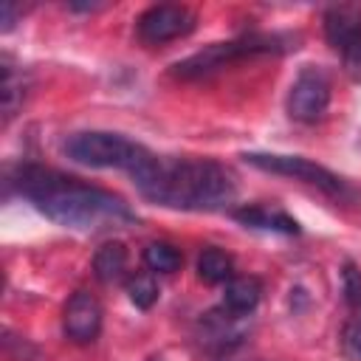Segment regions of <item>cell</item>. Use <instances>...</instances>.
Segmentation results:
<instances>
[{"mask_svg": "<svg viewBox=\"0 0 361 361\" xmlns=\"http://www.w3.org/2000/svg\"><path fill=\"white\" fill-rule=\"evenodd\" d=\"M197 276L209 285H220V282H228L234 276V259L220 251V248H203L200 257H197Z\"/></svg>", "mask_w": 361, "mask_h": 361, "instance_id": "cell-13", "label": "cell"}, {"mask_svg": "<svg viewBox=\"0 0 361 361\" xmlns=\"http://www.w3.org/2000/svg\"><path fill=\"white\" fill-rule=\"evenodd\" d=\"M344 71L353 82H361V39L344 51Z\"/></svg>", "mask_w": 361, "mask_h": 361, "instance_id": "cell-19", "label": "cell"}, {"mask_svg": "<svg viewBox=\"0 0 361 361\" xmlns=\"http://www.w3.org/2000/svg\"><path fill=\"white\" fill-rule=\"evenodd\" d=\"M262 299V282L257 276H231L223 290V307L234 316H248Z\"/></svg>", "mask_w": 361, "mask_h": 361, "instance_id": "cell-11", "label": "cell"}, {"mask_svg": "<svg viewBox=\"0 0 361 361\" xmlns=\"http://www.w3.org/2000/svg\"><path fill=\"white\" fill-rule=\"evenodd\" d=\"M330 76L322 68H302L288 93V116L302 124L319 121L330 107Z\"/></svg>", "mask_w": 361, "mask_h": 361, "instance_id": "cell-6", "label": "cell"}, {"mask_svg": "<svg viewBox=\"0 0 361 361\" xmlns=\"http://www.w3.org/2000/svg\"><path fill=\"white\" fill-rule=\"evenodd\" d=\"M220 361H243V358H237V355H231V353H226Z\"/></svg>", "mask_w": 361, "mask_h": 361, "instance_id": "cell-21", "label": "cell"}, {"mask_svg": "<svg viewBox=\"0 0 361 361\" xmlns=\"http://www.w3.org/2000/svg\"><path fill=\"white\" fill-rule=\"evenodd\" d=\"M93 274L104 285H116L127 276V248L124 243H104L93 254Z\"/></svg>", "mask_w": 361, "mask_h": 361, "instance_id": "cell-12", "label": "cell"}, {"mask_svg": "<svg viewBox=\"0 0 361 361\" xmlns=\"http://www.w3.org/2000/svg\"><path fill=\"white\" fill-rule=\"evenodd\" d=\"M102 319H104V310H102V302L90 293V290H76L68 305H65V313H62V330L71 341L76 344H90L99 330H102Z\"/></svg>", "mask_w": 361, "mask_h": 361, "instance_id": "cell-8", "label": "cell"}, {"mask_svg": "<svg viewBox=\"0 0 361 361\" xmlns=\"http://www.w3.org/2000/svg\"><path fill=\"white\" fill-rule=\"evenodd\" d=\"M25 99V85H23V73H17L8 62L3 68V116L11 118L17 113V107Z\"/></svg>", "mask_w": 361, "mask_h": 361, "instance_id": "cell-16", "label": "cell"}, {"mask_svg": "<svg viewBox=\"0 0 361 361\" xmlns=\"http://www.w3.org/2000/svg\"><path fill=\"white\" fill-rule=\"evenodd\" d=\"M341 353L350 361H361V316L350 319L341 330Z\"/></svg>", "mask_w": 361, "mask_h": 361, "instance_id": "cell-17", "label": "cell"}, {"mask_svg": "<svg viewBox=\"0 0 361 361\" xmlns=\"http://www.w3.org/2000/svg\"><path fill=\"white\" fill-rule=\"evenodd\" d=\"M127 293H130V302L135 307L147 310V307H152L158 302L161 288H158V282H155L152 274H135V276L127 279Z\"/></svg>", "mask_w": 361, "mask_h": 361, "instance_id": "cell-15", "label": "cell"}, {"mask_svg": "<svg viewBox=\"0 0 361 361\" xmlns=\"http://www.w3.org/2000/svg\"><path fill=\"white\" fill-rule=\"evenodd\" d=\"M296 42V37L290 34H262V31H251V34H243L237 39H228V42H212L206 45L203 51L180 59L172 73L178 79H200V76H209L237 59H245V56H257V54H279V51H288L290 45ZM296 48V45H293Z\"/></svg>", "mask_w": 361, "mask_h": 361, "instance_id": "cell-3", "label": "cell"}, {"mask_svg": "<svg viewBox=\"0 0 361 361\" xmlns=\"http://www.w3.org/2000/svg\"><path fill=\"white\" fill-rule=\"evenodd\" d=\"M14 20H17V6L14 3H3V17H0V28L3 31H11V25H14Z\"/></svg>", "mask_w": 361, "mask_h": 361, "instance_id": "cell-20", "label": "cell"}, {"mask_svg": "<svg viewBox=\"0 0 361 361\" xmlns=\"http://www.w3.org/2000/svg\"><path fill=\"white\" fill-rule=\"evenodd\" d=\"M243 158H245V164H251V166H257L262 172H274V175H288V178L305 180V183L316 186L319 192H324V195H330L336 200L353 197V189L336 172L319 166L310 158H302V155H279V152H245Z\"/></svg>", "mask_w": 361, "mask_h": 361, "instance_id": "cell-5", "label": "cell"}, {"mask_svg": "<svg viewBox=\"0 0 361 361\" xmlns=\"http://www.w3.org/2000/svg\"><path fill=\"white\" fill-rule=\"evenodd\" d=\"M11 183L17 192L31 200L48 220L76 228V231H102V228H121L133 226L138 217L135 212L113 192L90 186L73 175L59 169L23 164Z\"/></svg>", "mask_w": 361, "mask_h": 361, "instance_id": "cell-1", "label": "cell"}, {"mask_svg": "<svg viewBox=\"0 0 361 361\" xmlns=\"http://www.w3.org/2000/svg\"><path fill=\"white\" fill-rule=\"evenodd\" d=\"M324 37L341 54L350 45H355L361 39V6H355V3L330 6L324 11Z\"/></svg>", "mask_w": 361, "mask_h": 361, "instance_id": "cell-9", "label": "cell"}, {"mask_svg": "<svg viewBox=\"0 0 361 361\" xmlns=\"http://www.w3.org/2000/svg\"><path fill=\"white\" fill-rule=\"evenodd\" d=\"M138 192L169 209L189 212H214L234 200V178L231 172L209 158H158L155 152H144L141 161L130 169Z\"/></svg>", "mask_w": 361, "mask_h": 361, "instance_id": "cell-2", "label": "cell"}, {"mask_svg": "<svg viewBox=\"0 0 361 361\" xmlns=\"http://www.w3.org/2000/svg\"><path fill=\"white\" fill-rule=\"evenodd\" d=\"M341 285H344V299H347V305L361 307V271H358L353 262L344 265V271H341Z\"/></svg>", "mask_w": 361, "mask_h": 361, "instance_id": "cell-18", "label": "cell"}, {"mask_svg": "<svg viewBox=\"0 0 361 361\" xmlns=\"http://www.w3.org/2000/svg\"><path fill=\"white\" fill-rule=\"evenodd\" d=\"M147 147L124 138L121 133H107V130H85L73 133L65 141V155L73 158L76 164L96 166V169H130L141 161Z\"/></svg>", "mask_w": 361, "mask_h": 361, "instance_id": "cell-4", "label": "cell"}, {"mask_svg": "<svg viewBox=\"0 0 361 361\" xmlns=\"http://www.w3.org/2000/svg\"><path fill=\"white\" fill-rule=\"evenodd\" d=\"M195 23H197V17L192 8L178 6V3H161V6H149L138 17L135 31H138L141 42L164 45V42H172L178 37H186L195 28Z\"/></svg>", "mask_w": 361, "mask_h": 361, "instance_id": "cell-7", "label": "cell"}, {"mask_svg": "<svg viewBox=\"0 0 361 361\" xmlns=\"http://www.w3.org/2000/svg\"><path fill=\"white\" fill-rule=\"evenodd\" d=\"M183 257L172 243H149L144 248V265L149 274H175L180 268Z\"/></svg>", "mask_w": 361, "mask_h": 361, "instance_id": "cell-14", "label": "cell"}, {"mask_svg": "<svg viewBox=\"0 0 361 361\" xmlns=\"http://www.w3.org/2000/svg\"><path fill=\"white\" fill-rule=\"evenodd\" d=\"M234 220L248 226V228H259V231H274V234H299V223L279 212V209H268V206H243L234 209Z\"/></svg>", "mask_w": 361, "mask_h": 361, "instance_id": "cell-10", "label": "cell"}]
</instances>
